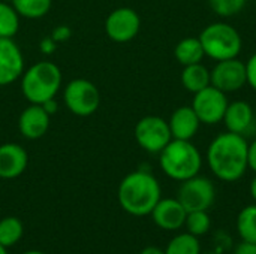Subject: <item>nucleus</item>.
I'll use <instances>...</instances> for the list:
<instances>
[{
    "instance_id": "f257e3e1",
    "label": "nucleus",
    "mask_w": 256,
    "mask_h": 254,
    "mask_svg": "<svg viewBox=\"0 0 256 254\" xmlns=\"http://www.w3.org/2000/svg\"><path fill=\"white\" fill-rule=\"evenodd\" d=\"M248 150L244 136L228 130L218 135L207 148V163L213 175L225 183L238 181L249 169Z\"/></svg>"
},
{
    "instance_id": "f03ea898",
    "label": "nucleus",
    "mask_w": 256,
    "mask_h": 254,
    "mask_svg": "<svg viewBox=\"0 0 256 254\" xmlns=\"http://www.w3.org/2000/svg\"><path fill=\"white\" fill-rule=\"evenodd\" d=\"M118 204L130 216H150L162 198L160 184L156 177L147 171L128 174L118 186Z\"/></svg>"
},
{
    "instance_id": "7ed1b4c3",
    "label": "nucleus",
    "mask_w": 256,
    "mask_h": 254,
    "mask_svg": "<svg viewBox=\"0 0 256 254\" xmlns=\"http://www.w3.org/2000/svg\"><path fill=\"white\" fill-rule=\"evenodd\" d=\"M159 165L168 178L182 183L200 174L202 156L190 141L172 139L159 153Z\"/></svg>"
},
{
    "instance_id": "20e7f679",
    "label": "nucleus",
    "mask_w": 256,
    "mask_h": 254,
    "mask_svg": "<svg viewBox=\"0 0 256 254\" xmlns=\"http://www.w3.org/2000/svg\"><path fill=\"white\" fill-rule=\"evenodd\" d=\"M62 85V70L51 61H39L21 75V91L34 105L54 99Z\"/></svg>"
},
{
    "instance_id": "39448f33",
    "label": "nucleus",
    "mask_w": 256,
    "mask_h": 254,
    "mask_svg": "<svg viewBox=\"0 0 256 254\" xmlns=\"http://www.w3.org/2000/svg\"><path fill=\"white\" fill-rule=\"evenodd\" d=\"M198 37L201 40L206 55L216 61L238 57L243 45L242 36L237 28L222 21L204 27Z\"/></svg>"
},
{
    "instance_id": "423d86ee",
    "label": "nucleus",
    "mask_w": 256,
    "mask_h": 254,
    "mask_svg": "<svg viewBox=\"0 0 256 254\" xmlns=\"http://www.w3.org/2000/svg\"><path fill=\"white\" fill-rule=\"evenodd\" d=\"M63 100L72 114L78 117H88L98 111L100 94L92 81L78 78L68 82L63 91Z\"/></svg>"
},
{
    "instance_id": "0eeeda50",
    "label": "nucleus",
    "mask_w": 256,
    "mask_h": 254,
    "mask_svg": "<svg viewBox=\"0 0 256 254\" xmlns=\"http://www.w3.org/2000/svg\"><path fill=\"white\" fill-rule=\"evenodd\" d=\"M177 199L188 213L208 211L216 199L214 184L208 178L200 177L198 174L186 181H182L177 192Z\"/></svg>"
},
{
    "instance_id": "6e6552de",
    "label": "nucleus",
    "mask_w": 256,
    "mask_h": 254,
    "mask_svg": "<svg viewBox=\"0 0 256 254\" xmlns=\"http://www.w3.org/2000/svg\"><path fill=\"white\" fill-rule=\"evenodd\" d=\"M135 139L138 145L147 153L159 154L172 141V135L165 118L158 115H147L136 123Z\"/></svg>"
},
{
    "instance_id": "1a4fd4ad",
    "label": "nucleus",
    "mask_w": 256,
    "mask_h": 254,
    "mask_svg": "<svg viewBox=\"0 0 256 254\" xmlns=\"http://www.w3.org/2000/svg\"><path fill=\"white\" fill-rule=\"evenodd\" d=\"M228 103L230 102L226 99V93L220 91L213 85H208L207 88L194 94L190 106L198 115L201 124L214 126L224 120Z\"/></svg>"
},
{
    "instance_id": "9d476101",
    "label": "nucleus",
    "mask_w": 256,
    "mask_h": 254,
    "mask_svg": "<svg viewBox=\"0 0 256 254\" xmlns=\"http://www.w3.org/2000/svg\"><path fill=\"white\" fill-rule=\"evenodd\" d=\"M210 82L224 93L242 90L248 84L246 63L238 60V57L218 61L210 70Z\"/></svg>"
},
{
    "instance_id": "9b49d317",
    "label": "nucleus",
    "mask_w": 256,
    "mask_h": 254,
    "mask_svg": "<svg viewBox=\"0 0 256 254\" xmlns=\"http://www.w3.org/2000/svg\"><path fill=\"white\" fill-rule=\"evenodd\" d=\"M140 27L141 18L132 7H117L105 21V31L108 37L117 43L130 42L134 37H136Z\"/></svg>"
},
{
    "instance_id": "f8f14e48",
    "label": "nucleus",
    "mask_w": 256,
    "mask_h": 254,
    "mask_svg": "<svg viewBox=\"0 0 256 254\" xmlns=\"http://www.w3.org/2000/svg\"><path fill=\"white\" fill-rule=\"evenodd\" d=\"M24 72V57L12 37L0 36V87L9 85Z\"/></svg>"
},
{
    "instance_id": "ddd939ff",
    "label": "nucleus",
    "mask_w": 256,
    "mask_h": 254,
    "mask_svg": "<svg viewBox=\"0 0 256 254\" xmlns=\"http://www.w3.org/2000/svg\"><path fill=\"white\" fill-rule=\"evenodd\" d=\"M150 216L158 228L172 232L184 226L188 211L178 202L177 198H160V201L156 204Z\"/></svg>"
},
{
    "instance_id": "4468645a",
    "label": "nucleus",
    "mask_w": 256,
    "mask_h": 254,
    "mask_svg": "<svg viewBox=\"0 0 256 254\" xmlns=\"http://www.w3.org/2000/svg\"><path fill=\"white\" fill-rule=\"evenodd\" d=\"M50 114L42 108V105L30 103L18 118V130L26 139H39L50 129Z\"/></svg>"
},
{
    "instance_id": "2eb2a0df",
    "label": "nucleus",
    "mask_w": 256,
    "mask_h": 254,
    "mask_svg": "<svg viewBox=\"0 0 256 254\" xmlns=\"http://www.w3.org/2000/svg\"><path fill=\"white\" fill-rule=\"evenodd\" d=\"M28 165L27 151L14 142L0 145V178L14 180L24 174Z\"/></svg>"
},
{
    "instance_id": "dca6fc26",
    "label": "nucleus",
    "mask_w": 256,
    "mask_h": 254,
    "mask_svg": "<svg viewBox=\"0 0 256 254\" xmlns=\"http://www.w3.org/2000/svg\"><path fill=\"white\" fill-rule=\"evenodd\" d=\"M254 120H255L254 108L244 100H236L228 103L222 121L225 123L228 132L244 136L246 133L250 132L254 126Z\"/></svg>"
},
{
    "instance_id": "f3484780",
    "label": "nucleus",
    "mask_w": 256,
    "mask_h": 254,
    "mask_svg": "<svg viewBox=\"0 0 256 254\" xmlns=\"http://www.w3.org/2000/svg\"><path fill=\"white\" fill-rule=\"evenodd\" d=\"M168 126L172 139L190 141L198 133L201 121L192 106H180L171 114Z\"/></svg>"
},
{
    "instance_id": "a211bd4d",
    "label": "nucleus",
    "mask_w": 256,
    "mask_h": 254,
    "mask_svg": "<svg viewBox=\"0 0 256 254\" xmlns=\"http://www.w3.org/2000/svg\"><path fill=\"white\" fill-rule=\"evenodd\" d=\"M180 78H182V85L192 94H195V93L207 88L208 85H212L210 70L202 63L183 66Z\"/></svg>"
},
{
    "instance_id": "6ab92c4d",
    "label": "nucleus",
    "mask_w": 256,
    "mask_h": 254,
    "mask_svg": "<svg viewBox=\"0 0 256 254\" xmlns=\"http://www.w3.org/2000/svg\"><path fill=\"white\" fill-rule=\"evenodd\" d=\"M174 57L182 66H189L195 63H201L206 57L204 48L201 45L200 37H184L174 48Z\"/></svg>"
},
{
    "instance_id": "aec40b11",
    "label": "nucleus",
    "mask_w": 256,
    "mask_h": 254,
    "mask_svg": "<svg viewBox=\"0 0 256 254\" xmlns=\"http://www.w3.org/2000/svg\"><path fill=\"white\" fill-rule=\"evenodd\" d=\"M20 16L28 19H38L45 16L52 4V0H10Z\"/></svg>"
},
{
    "instance_id": "412c9836",
    "label": "nucleus",
    "mask_w": 256,
    "mask_h": 254,
    "mask_svg": "<svg viewBox=\"0 0 256 254\" xmlns=\"http://www.w3.org/2000/svg\"><path fill=\"white\" fill-rule=\"evenodd\" d=\"M237 232L243 241L256 243V204L244 207L238 213Z\"/></svg>"
},
{
    "instance_id": "4be33fe9",
    "label": "nucleus",
    "mask_w": 256,
    "mask_h": 254,
    "mask_svg": "<svg viewBox=\"0 0 256 254\" xmlns=\"http://www.w3.org/2000/svg\"><path fill=\"white\" fill-rule=\"evenodd\" d=\"M24 234V226L16 217H4L0 220V244L6 249L15 246Z\"/></svg>"
},
{
    "instance_id": "5701e85b",
    "label": "nucleus",
    "mask_w": 256,
    "mask_h": 254,
    "mask_svg": "<svg viewBox=\"0 0 256 254\" xmlns=\"http://www.w3.org/2000/svg\"><path fill=\"white\" fill-rule=\"evenodd\" d=\"M165 254H201L200 240L194 235L180 234L176 235L166 246Z\"/></svg>"
},
{
    "instance_id": "b1692460",
    "label": "nucleus",
    "mask_w": 256,
    "mask_h": 254,
    "mask_svg": "<svg viewBox=\"0 0 256 254\" xmlns=\"http://www.w3.org/2000/svg\"><path fill=\"white\" fill-rule=\"evenodd\" d=\"M20 28V15L15 7L2 0L0 1V36L2 37H14Z\"/></svg>"
},
{
    "instance_id": "393cba45",
    "label": "nucleus",
    "mask_w": 256,
    "mask_h": 254,
    "mask_svg": "<svg viewBox=\"0 0 256 254\" xmlns=\"http://www.w3.org/2000/svg\"><path fill=\"white\" fill-rule=\"evenodd\" d=\"M184 226L190 235L200 238L208 234L212 228V219L207 211H192V213H188Z\"/></svg>"
},
{
    "instance_id": "a878e982",
    "label": "nucleus",
    "mask_w": 256,
    "mask_h": 254,
    "mask_svg": "<svg viewBox=\"0 0 256 254\" xmlns=\"http://www.w3.org/2000/svg\"><path fill=\"white\" fill-rule=\"evenodd\" d=\"M208 4L216 15L230 18L243 10L246 0H208Z\"/></svg>"
},
{
    "instance_id": "bb28decb",
    "label": "nucleus",
    "mask_w": 256,
    "mask_h": 254,
    "mask_svg": "<svg viewBox=\"0 0 256 254\" xmlns=\"http://www.w3.org/2000/svg\"><path fill=\"white\" fill-rule=\"evenodd\" d=\"M246 75H248V84L256 91V52L250 55V58L246 61Z\"/></svg>"
},
{
    "instance_id": "cd10ccee",
    "label": "nucleus",
    "mask_w": 256,
    "mask_h": 254,
    "mask_svg": "<svg viewBox=\"0 0 256 254\" xmlns=\"http://www.w3.org/2000/svg\"><path fill=\"white\" fill-rule=\"evenodd\" d=\"M72 36V30L69 25H58L52 30L51 33V37L57 42V43H62V42H66L69 37Z\"/></svg>"
},
{
    "instance_id": "c85d7f7f",
    "label": "nucleus",
    "mask_w": 256,
    "mask_h": 254,
    "mask_svg": "<svg viewBox=\"0 0 256 254\" xmlns=\"http://www.w3.org/2000/svg\"><path fill=\"white\" fill-rule=\"evenodd\" d=\"M234 254H256V243L242 240V243H238L237 247L234 249Z\"/></svg>"
},
{
    "instance_id": "c756f323",
    "label": "nucleus",
    "mask_w": 256,
    "mask_h": 254,
    "mask_svg": "<svg viewBox=\"0 0 256 254\" xmlns=\"http://www.w3.org/2000/svg\"><path fill=\"white\" fill-rule=\"evenodd\" d=\"M56 46H57V42L50 36H46V37H44L42 40H40V43H39V48H40V51L44 52V54H46V55H50V54H52L54 52V49H56Z\"/></svg>"
},
{
    "instance_id": "7c9ffc66",
    "label": "nucleus",
    "mask_w": 256,
    "mask_h": 254,
    "mask_svg": "<svg viewBox=\"0 0 256 254\" xmlns=\"http://www.w3.org/2000/svg\"><path fill=\"white\" fill-rule=\"evenodd\" d=\"M248 163H249V169H252L256 174V139L249 144V150H248Z\"/></svg>"
},
{
    "instance_id": "2f4dec72",
    "label": "nucleus",
    "mask_w": 256,
    "mask_h": 254,
    "mask_svg": "<svg viewBox=\"0 0 256 254\" xmlns=\"http://www.w3.org/2000/svg\"><path fill=\"white\" fill-rule=\"evenodd\" d=\"M42 108H44L50 115L56 114V111H57V100H56V97H54V99L46 100L45 103H42Z\"/></svg>"
},
{
    "instance_id": "473e14b6",
    "label": "nucleus",
    "mask_w": 256,
    "mask_h": 254,
    "mask_svg": "<svg viewBox=\"0 0 256 254\" xmlns=\"http://www.w3.org/2000/svg\"><path fill=\"white\" fill-rule=\"evenodd\" d=\"M140 254H165V250L154 247V246H150V247H146L144 250H141Z\"/></svg>"
},
{
    "instance_id": "72a5a7b5",
    "label": "nucleus",
    "mask_w": 256,
    "mask_h": 254,
    "mask_svg": "<svg viewBox=\"0 0 256 254\" xmlns=\"http://www.w3.org/2000/svg\"><path fill=\"white\" fill-rule=\"evenodd\" d=\"M249 192H250V196H252V199L255 201V204H256V175L254 177V180L250 181V186H249Z\"/></svg>"
},
{
    "instance_id": "f704fd0d",
    "label": "nucleus",
    "mask_w": 256,
    "mask_h": 254,
    "mask_svg": "<svg viewBox=\"0 0 256 254\" xmlns=\"http://www.w3.org/2000/svg\"><path fill=\"white\" fill-rule=\"evenodd\" d=\"M22 254H46L44 252H38V250H28V252H24Z\"/></svg>"
},
{
    "instance_id": "c9c22d12",
    "label": "nucleus",
    "mask_w": 256,
    "mask_h": 254,
    "mask_svg": "<svg viewBox=\"0 0 256 254\" xmlns=\"http://www.w3.org/2000/svg\"><path fill=\"white\" fill-rule=\"evenodd\" d=\"M0 254H9L8 253V249H6V247H3L2 244H0Z\"/></svg>"
}]
</instances>
